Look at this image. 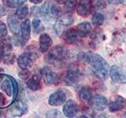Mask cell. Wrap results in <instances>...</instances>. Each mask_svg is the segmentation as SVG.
<instances>
[{"instance_id": "obj_1", "label": "cell", "mask_w": 126, "mask_h": 118, "mask_svg": "<svg viewBox=\"0 0 126 118\" xmlns=\"http://www.w3.org/2000/svg\"><path fill=\"white\" fill-rule=\"evenodd\" d=\"M80 59L88 62L92 72L97 77L102 80H106L109 75V65L101 56L92 53H83L80 54Z\"/></svg>"}, {"instance_id": "obj_2", "label": "cell", "mask_w": 126, "mask_h": 118, "mask_svg": "<svg viewBox=\"0 0 126 118\" xmlns=\"http://www.w3.org/2000/svg\"><path fill=\"white\" fill-rule=\"evenodd\" d=\"M68 56V50L63 46H56L53 47L48 53L47 54L45 59L47 61L50 63L60 62Z\"/></svg>"}, {"instance_id": "obj_3", "label": "cell", "mask_w": 126, "mask_h": 118, "mask_svg": "<svg viewBox=\"0 0 126 118\" xmlns=\"http://www.w3.org/2000/svg\"><path fill=\"white\" fill-rule=\"evenodd\" d=\"M38 53L36 50H29L21 54L17 58L18 65L22 69H29L33 65L34 61L38 58Z\"/></svg>"}, {"instance_id": "obj_4", "label": "cell", "mask_w": 126, "mask_h": 118, "mask_svg": "<svg viewBox=\"0 0 126 118\" xmlns=\"http://www.w3.org/2000/svg\"><path fill=\"white\" fill-rule=\"evenodd\" d=\"M89 104L92 106V108L98 110V111H102L104 110L108 105V101L104 97L101 95V94H96L93 97L90 98Z\"/></svg>"}, {"instance_id": "obj_5", "label": "cell", "mask_w": 126, "mask_h": 118, "mask_svg": "<svg viewBox=\"0 0 126 118\" xmlns=\"http://www.w3.org/2000/svg\"><path fill=\"white\" fill-rule=\"evenodd\" d=\"M110 76L112 80L117 84H126V73L120 67L113 65L110 70Z\"/></svg>"}, {"instance_id": "obj_6", "label": "cell", "mask_w": 126, "mask_h": 118, "mask_svg": "<svg viewBox=\"0 0 126 118\" xmlns=\"http://www.w3.org/2000/svg\"><path fill=\"white\" fill-rule=\"evenodd\" d=\"M62 38L69 44H76L81 40L83 36L77 30V29H69L63 33Z\"/></svg>"}, {"instance_id": "obj_7", "label": "cell", "mask_w": 126, "mask_h": 118, "mask_svg": "<svg viewBox=\"0 0 126 118\" xmlns=\"http://www.w3.org/2000/svg\"><path fill=\"white\" fill-rule=\"evenodd\" d=\"M92 11V0H80L77 4V12L82 17H88Z\"/></svg>"}, {"instance_id": "obj_8", "label": "cell", "mask_w": 126, "mask_h": 118, "mask_svg": "<svg viewBox=\"0 0 126 118\" xmlns=\"http://www.w3.org/2000/svg\"><path fill=\"white\" fill-rule=\"evenodd\" d=\"M40 73L44 79V81L47 85L57 84L58 82V76L53 72L49 67L45 66L40 70Z\"/></svg>"}, {"instance_id": "obj_9", "label": "cell", "mask_w": 126, "mask_h": 118, "mask_svg": "<svg viewBox=\"0 0 126 118\" xmlns=\"http://www.w3.org/2000/svg\"><path fill=\"white\" fill-rule=\"evenodd\" d=\"M66 101V94L62 90H58L49 97L48 103L51 106H58L64 104Z\"/></svg>"}, {"instance_id": "obj_10", "label": "cell", "mask_w": 126, "mask_h": 118, "mask_svg": "<svg viewBox=\"0 0 126 118\" xmlns=\"http://www.w3.org/2000/svg\"><path fill=\"white\" fill-rule=\"evenodd\" d=\"M74 22V18L70 14H65L59 16L58 19L55 24V30L58 33L62 31V28L71 25Z\"/></svg>"}, {"instance_id": "obj_11", "label": "cell", "mask_w": 126, "mask_h": 118, "mask_svg": "<svg viewBox=\"0 0 126 118\" xmlns=\"http://www.w3.org/2000/svg\"><path fill=\"white\" fill-rule=\"evenodd\" d=\"M26 110L27 107L25 104L22 103V102H17L9 108V109H8V114L12 117H21L26 112Z\"/></svg>"}, {"instance_id": "obj_12", "label": "cell", "mask_w": 126, "mask_h": 118, "mask_svg": "<svg viewBox=\"0 0 126 118\" xmlns=\"http://www.w3.org/2000/svg\"><path fill=\"white\" fill-rule=\"evenodd\" d=\"M80 76V72L77 68H71L67 71L64 78V81L67 85H73L78 82Z\"/></svg>"}, {"instance_id": "obj_13", "label": "cell", "mask_w": 126, "mask_h": 118, "mask_svg": "<svg viewBox=\"0 0 126 118\" xmlns=\"http://www.w3.org/2000/svg\"><path fill=\"white\" fill-rule=\"evenodd\" d=\"M7 23L12 33L16 35H18L21 33V25H20V23L18 21L17 17L15 14H11L8 16Z\"/></svg>"}, {"instance_id": "obj_14", "label": "cell", "mask_w": 126, "mask_h": 118, "mask_svg": "<svg viewBox=\"0 0 126 118\" xmlns=\"http://www.w3.org/2000/svg\"><path fill=\"white\" fill-rule=\"evenodd\" d=\"M78 112V105L73 100H69L63 106V113L67 117H73Z\"/></svg>"}, {"instance_id": "obj_15", "label": "cell", "mask_w": 126, "mask_h": 118, "mask_svg": "<svg viewBox=\"0 0 126 118\" xmlns=\"http://www.w3.org/2000/svg\"><path fill=\"white\" fill-rule=\"evenodd\" d=\"M126 105L125 98L118 95L113 101H112L109 104V110L110 112H117L123 109Z\"/></svg>"}, {"instance_id": "obj_16", "label": "cell", "mask_w": 126, "mask_h": 118, "mask_svg": "<svg viewBox=\"0 0 126 118\" xmlns=\"http://www.w3.org/2000/svg\"><path fill=\"white\" fill-rule=\"evenodd\" d=\"M52 45V39L47 33H43L39 37V50L41 52L46 53Z\"/></svg>"}, {"instance_id": "obj_17", "label": "cell", "mask_w": 126, "mask_h": 118, "mask_svg": "<svg viewBox=\"0 0 126 118\" xmlns=\"http://www.w3.org/2000/svg\"><path fill=\"white\" fill-rule=\"evenodd\" d=\"M21 38L25 42L29 40L31 37V23L29 19L23 21L21 25Z\"/></svg>"}, {"instance_id": "obj_18", "label": "cell", "mask_w": 126, "mask_h": 118, "mask_svg": "<svg viewBox=\"0 0 126 118\" xmlns=\"http://www.w3.org/2000/svg\"><path fill=\"white\" fill-rule=\"evenodd\" d=\"M27 86L30 90H33V91H36V90H40L42 88L40 77L37 76V75L32 76L27 81Z\"/></svg>"}, {"instance_id": "obj_19", "label": "cell", "mask_w": 126, "mask_h": 118, "mask_svg": "<svg viewBox=\"0 0 126 118\" xmlns=\"http://www.w3.org/2000/svg\"><path fill=\"white\" fill-rule=\"evenodd\" d=\"M1 89L6 94L8 97L13 96V84H12L10 76H5L4 80L2 81Z\"/></svg>"}, {"instance_id": "obj_20", "label": "cell", "mask_w": 126, "mask_h": 118, "mask_svg": "<svg viewBox=\"0 0 126 118\" xmlns=\"http://www.w3.org/2000/svg\"><path fill=\"white\" fill-rule=\"evenodd\" d=\"M51 6H52V3L47 2L43 4V5L39 8V13L43 18L47 19V20L53 18L52 14H51Z\"/></svg>"}, {"instance_id": "obj_21", "label": "cell", "mask_w": 126, "mask_h": 118, "mask_svg": "<svg viewBox=\"0 0 126 118\" xmlns=\"http://www.w3.org/2000/svg\"><path fill=\"white\" fill-rule=\"evenodd\" d=\"M77 30L80 32V34L83 37H85V36H88V35L92 32V27L91 25V24L88 22H83L77 25Z\"/></svg>"}, {"instance_id": "obj_22", "label": "cell", "mask_w": 126, "mask_h": 118, "mask_svg": "<svg viewBox=\"0 0 126 118\" xmlns=\"http://www.w3.org/2000/svg\"><path fill=\"white\" fill-rule=\"evenodd\" d=\"M79 95H80V100L83 101V102H87V101H89L90 98H92V92H91V90L88 88H86V87H84V88H82L80 90V94H79Z\"/></svg>"}, {"instance_id": "obj_23", "label": "cell", "mask_w": 126, "mask_h": 118, "mask_svg": "<svg viewBox=\"0 0 126 118\" xmlns=\"http://www.w3.org/2000/svg\"><path fill=\"white\" fill-rule=\"evenodd\" d=\"M28 14H29V8H28L27 6H19L18 9L17 10V12H16V16L19 20L25 19Z\"/></svg>"}, {"instance_id": "obj_24", "label": "cell", "mask_w": 126, "mask_h": 118, "mask_svg": "<svg viewBox=\"0 0 126 118\" xmlns=\"http://www.w3.org/2000/svg\"><path fill=\"white\" fill-rule=\"evenodd\" d=\"M27 0H4L5 5L10 8H17L22 6Z\"/></svg>"}, {"instance_id": "obj_25", "label": "cell", "mask_w": 126, "mask_h": 118, "mask_svg": "<svg viewBox=\"0 0 126 118\" xmlns=\"http://www.w3.org/2000/svg\"><path fill=\"white\" fill-rule=\"evenodd\" d=\"M104 22V17L103 15L99 14V13H97V14H94L92 17V24L94 26H96L98 27L102 25V24Z\"/></svg>"}, {"instance_id": "obj_26", "label": "cell", "mask_w": 126, "mask_h": 118, "mask_svg": "<svg viewBox=\"0 0 126 118\" xmlns=\"http://www.w3.org/2000/svg\"><path fill=\"white\" fill-rule=\"evenodd\" d=\"M77 6V0H67L64 4V8L69 12H72Z\"/></svg>"}, {"instance_id": "obj_27", "label": "cell", "mask_w": 126, "mask_h": 118, "mask_svg": "<svg viewBox=\"0 0 126 118\" xmlns=\"http://www.w3.org/2000/svg\"><path fill=\"white\" fill-rule=\"evenodd\" d=\"M2 60H3L4 64L8 65H13L15 61V54L13 53L8 54L7 55H6V56H4Z\"/></svg>"}, {"instance_id": "obj_28", "label": "cell", "mask_w": 126, "mask_h": 118, "mask_svg": "<svg viewBox=\"0 0 126 118\" xmlns=\"http://www.w3.org/2000/svg\"><path fill=\"white\" fill-rule=\"evenodd\" d=\"M32 26H33V29H34L35 31H36V32H39V31L43 30V26L42 25L41 21L39 19H37V18L33 19Z\"/></svg>"}, {"instance_id": "obj_29", "label": "cell", "mask_w": 126, "mask_h": 118, "mask_svg": "<svg viewBox=\"0 0 126 118\" xmlns=\"http://www.w3.org/2000/svg\"><path fill=\"white\" fill-rule=\"evenodd\" d=\"M8 33L7 28L2 21H0V39L5 38Z\"/></svg>"}, {"instance_id": "obj_30", "label": "cell", "mask_w": 126, "mask_h": 118, "mask_svg": "<svg viewBox=\"0 0 126 118\" xmlns=\"http://www.w3.org/2000/svg\"><path fill=\"white\" fill-rule=\"evenodd\" d=\"M11 82H12V84H13V96H14V99H15L16 98L17 96V94H18V85H17V83L16 81L14 79L10 76Z\"/></svg>"}, {"instance_id": "obj_31", "label": "cell", "mask_w": 126, "mask_h": 118, "mask_svg": "<svg viewBox=\"0 0 126 118\" xmlns=\"http://www.w3.org/2000/svg\"><path fill=\"white\" fill-rule=\"evenodd\" d=\"M18 76L22 79H27L30 76V72L28 69H22L21 72L18 73Z\"/></svg>"}, {"instance_id": "obj_32", "label": "cell", "mask_w": 126, "mask_h": 118, "mask_svg": "<svg viewBox=\"0 0 126 118\" xmlns=\"http://www.w3.org/2000/svg\"><path fill=\"white\" fill-rule=\"evenodd\" d=\"M7 105V100L6 98L3 95V94L0 92V108H3L6 106Z\"/></svg>"}, {"instance_id": "obj_33", "label": "cell", "mask_w": 126, "mask_h": 118, "mask_svg": "<svg viewBox=\"0 0 126 118\" xmlns=\"http://www.w3.org/2000/svg\"><path fill=\"white\" fill-rule=\"evenodd\" d=\"M5 52H6L5 50V47H4L3 43L1 40L0 41V62L2 61V60L4 58V55H5Z\"/></svg>"}, {"instance_id": "obj_34", "label": "cell", "mask_w": 126, "mask_h": 118, "mask_svg": "<svg viewBox=\"0 0 126 118\" xmlns=\"http://www.w3.org/2000/svg\"><path fill=\"white\" fill-rule=\"evenodd\" d=\"M95 7L96 9H104L106 7V2H104V0H98L97 2L95 3Z\"/></svg>"}, {"instance_id": "obj_35", "label": "cell", "mask_w": 126, "mask_h": 118, "mask_svg": "<svg viewBox=\"0 0 126 118\" xmlns=\"http://www.w3.org/2000/svg\"><path fill=\"white\" fill-rule=\"evenodd\" d=\"M107 2L112 4H121L126 2V0H107Z\"/></svg>"}, {"instance_id": "obj_36", "label": "cell", "mask_w": 126, "mask_h": 118, "mask_svg": "<svg viewBox=\"0 0 126 118\" xmlns=\"http://www.w3.org/2000/svg\"><path fill=\"white\" fill-rule=\"evenodd\" d=\"M6 14V10L5 8H4L1 4H0V17H3L4 15Z\"/></svg>"}, {"instance_id": "obj_37", "label": "cell", "mask_w": 126, "mask_h": 118, "mask_svg": "<svg viewBox=\"0 0 126 118\" xmlns=\"http://www.w3.org/2000/svg\"><path fill=\"white\" fill-rule=\"evenodd\" d=\"M43 0H30V2L32 3H34V4H39L41 3Z\"/></svg>"}, {"instance_id": "obj_38", "label": "cell", "mask_w": 126, "mask_h": 118, "mask_svg": "<svg viewBox=\"0 0 126 118\" xmlns=\"http://www.w3.org/2000/svg\"><path fill=\"white\" fill-rule=\"evenodd\" d=\"M58 4H65L67 0H55Z\"/></svg>"}, {"instance_id": "obj_39", "label": "cell", "mask_w": 126, "mask_h": 118, "mask_svg": "<svg viewBox=\"0 0 126 118\" xmlns=\"http://www.w3.org/2000/svg\"><path fill=\"white\" fill-rule=\"evenodd\" d=\"M5 75L3 74H0V83H2V81L4 80V78H5Z\"/></svg>"}, {"instance_id": "obj_40", "label": "cell", "mask_w": 126, "mask_h": 118, "mask_svg": "<svg viewBox=\"0 0 126 118\" xmlns=\"http://www.w3.org/2000/svg\"><path fill=\"white\" fill-rule=\"evenodd\" d=\"M2 71H3V69L2 68H0V72H2Z\"/></svg>"}, {"instance_id": "obj_41", "label": "cell", "mask_w": 126, "mask_h": 118, "mask_svg": "<svg viewBox=\"0 0 126 118\" xmlns=\"http://www.w3.org/2000/svg\"><path fill=\"white\" fill-rule=\"evenodd\" d=\"M125 117H126V114H125Z\"/></svg>"}]
</instances>
